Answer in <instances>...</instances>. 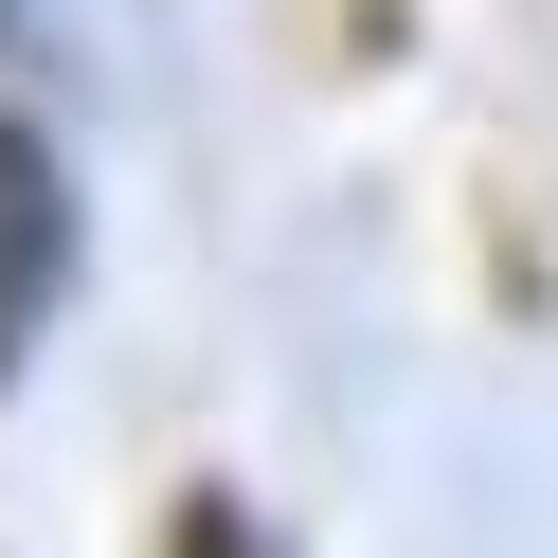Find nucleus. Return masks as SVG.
Listing matches in <instances>:
<instances>
[{
    "mask_svg": "<svg viewBox=\"0 0 558 558\" xmlns=\"http://www.w3.org/2000/svg\"><path fill=\"white\" fill-rule=\"evenodd\" d=\"M73 289V198H54V162L0 126V361L37 342V306Z\"/></svg>",
    "mask_w": 558,
    "mask_h": 558,
    "instance_id": "f257e3e1",
    "label": "nucleus"
}]
</instances>
